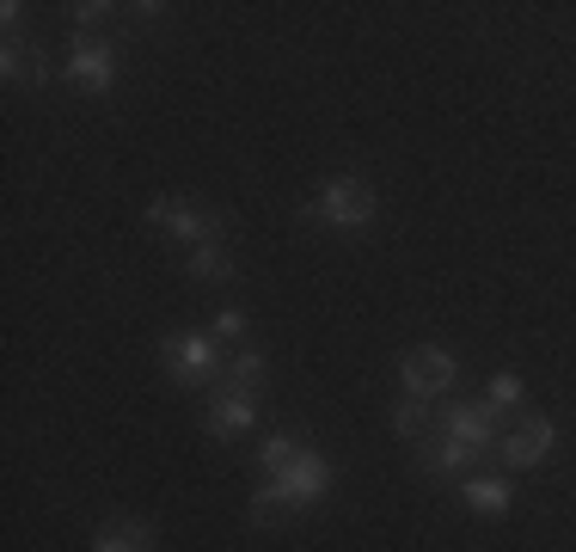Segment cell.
Segmentation results:
<instances>
[{
  "label": "cell",
  "mask_w": 576,
  "mask_h": 552,
  "mask_svg": "<svg viewBox=\"0 0 576 552\" xmlns=\"http://www.w3.org/2000/svg\"><path fill=\"white\" fill-rule=\"evenodd\" d=\"M160 356H166V368L178 380H209L221 368L215 344H209L203 331H166V344H160Z\"/></svg>",
  "instance_id": "3"
},
{
  "label": "cell",
  "mask_w": 576,
  "mask_h": 552,
  "mask_svg": "<svg viewBox=\"0 0 576 552\" xmlns=\"http://www.w3.org/2000/svg\"><path fill=\"white\" fill-rule=\"evenodd\" d=\"M68 80H74V87H86V92H104L111 80H117V50H111V43H74Z\"/></svg>",
  "instance_id": "5"
},
{
  "label": "cell",
  "mask_w": 576,
  "mask_h": 552,
  "mask_svg": "<svg viewBox=\"0 0 576 552\" xmlns=\"http://www.w3.org/2000/svg\"><path fill=\"white\" fill-rule=\"evenodd\" d=\"M392 430L399 436H424V399H405V405L392 412Z\"/></svg>",
  "instance_id": "16"
},
{
  "label": "cell",
  "mask_w": 576,
  "mask_h": 552,
  "mask_svg": "<svg viewBox=\"0 0 576 552\" xmlns=\"http://www.w3.org/2000/svg\"><path fill=\"white\" fill-rule=\"evenodd\" d=\"M258 380H264V350H234V387L258 393Z\"/></svg>",
  "instance_id": "15"
},
{
  "label": "cell",
  "mask_w": 576,
  "mask_h": 552,
  "mask_svg": "<svg viewBox=\"0 0 576 552\" xmlns=\"http://www.w3.org/2000/svg\"><path fill=\"white\" fill-rule=\"evenodd\" d=\"M148 222L166 227V234H178V240H221V222L215 215H203L197 203H185V197H153L148 203Z\"/></svg>",
  "instance_id": "2"
},
{
  "label": "cell",
  "mask_w": 576,
  "mask_h": 552,
  "mask_svg": "<svg viewBox=\"0 0 576 552\" xmlns=\"http://www.w3.org/2000/svg\"><path fill=\"white\" fill-rule=\"evenodd\" d=\"M258 417V399L246 393V387H234V393H221L215 399V412H209V430L215 436H239L246 424Z\"/></svg>",
  "instance_id": "8"
},
{
  "label": "cell",
  "mask_w": 576,
  "mask_h": 552,
  "mask_svg": "<svg viewBox=\"0 0 576 552\" xmlns=\"http://www.w3.org/2000/svg\"><path fill=\"white\" fill-rule=\"evenodd\" d=\"M546 449H552V424H546V417H527L515 436H503V461L509 466H540Z\"/></svg>",
  "instance_id": "7"
},
{
  "label": "cell",
  "mask_w": 576,
  "mask_h": 552,
  "mask_svg": "<svg viewBox=\"0 0 576 552\" xmlns=\"http://www.w3.org/2000/svg\"><path fill=\"white\" fill-rule=\"evenodd\" d=\"M301 449H306L301 436H271V442H264V454H258V461H264V473H271V479H276V473H283V466L295 461V454H301Z\"/></svg>",
  "instance_id": "14"
},
{
  "label": "cell",
  "mask_w": 576,
  "mask_h": 552,
  "mask_svg": "<svg viewBox=\"0 0 576 552\" xmlns=\"http://www.w3.org/2000/svg\"><path fill=\"white\" fill-rule=\"evenodd\" d=\"M424 461H429V466H436V473H460V466L473 461V449H460L454 436H441L436 449H429V442H424Z\"/></svg>",
  "instance_id": "13"
},
{
  "label": "cell",
  "mask_w": 576,
  "mask_h": 552,
  "mask_svg": "<svg viewBox=\"0 0 576 552\" xmlns=\"http://www.w3.org/2000/svg\"><path fill=\"white\" fill-rule=\"evenodd\" d=\"M466 503L478 516H503L509 510V479H466Z\"/></svg>",
  "instance_id": "10"
},
{
  "label": "cell",
  "mask_w": 576,
  "mask_h": 552,
  "mask_svg": "<svg viewBox=\"0 0 576 552\" xmlns=\"http://www.w3.org/2000/svg\"><path fill=\"white\" fill-rule=\"evenodd\" d=\"M92 552H148V528H129V522H117V528H104L99 547Z\"/></svg>",
  "instance_id": "12"
},
{
  "label": "cell",
  "mask_w": 576,
  "mask_h": 552,
  "mask_svg": "<svg viewBox=\"0 0 576 552\" xmlns=\"http://www.w3.org/2000/svg\"><path fill=\"white\" fill-rule=\"evenodd\" d=\"M515 399H522V380H515V375H491V412H497V405H515Z\"/></svg>",
  "instance_id": "17"
},
{
  "label": "cell",
  "mask_w": 576,
  "mask_h": 552,
  "mask_svg": "<svg viewBox=\"0 0 576 552\" xmlns=\"http://www.w3.org/2000/svg\"><path fill=\"white\" fill-rule=\"evenodd\" d=\"M239 331H246V319H239V313L227 308V313H221V319H215V338H239Z\"/></svg>",
  "instance_id": "18"
},
{
  "label": "cell",
  "mask_w": 576,
  "mask_h": 552,
  "mask_svg": "<svg viewBox=\"0 0 576 552\" xmlns=\"http://www.w3.org/2000/svg\"><path fill=\"white\" fill-rule=\"evenodd\" d=\"M441 424H448V436H454L460 449H473V454L497 442V412H491V405H448Z\"/></svg>",
  "instance_id": "6"
},
{
  "label": "cell",
  "mask_w": 576,
  "mask_h": 552,
  "mask_svg": "<svg viewBox=\"0 0 576 552\" xmlns=\"http://www.w3.org/2000/svg\"><path fill=\"white\" fill-rule=\"evenodd\" d=\"M374 209H380V197H374L362 178H331V185L313 197V215H320L325 227H368Z\"/></svg>",
  "instance_id": "1"
},
{
  "label": "cell",
  "mask_w": 576,
  "mask_h": 552,
  "mask_svg": "<svg viewBox=\"0 0 576 552\" xmlns=\"http://www.w3.org/2000/svg\"><path fill=\"white\" fill-rule=\"evenodd\" d=\"M7 80H43V55L32 50V43H7Z\"/></svg>",
  "instance_id": "11"
},
{
  "label": "cell",
  "mask_w": 576,
  "mask_h": 552,
  "mask_svg": "<svg viewBox=\"0 0 576 552\" xmlns=\"http://www.w3.org/2000/svg\"><path fill=\"white\" fill-rule=\"evenodd\" d=\"M185 271L203 276V283H221V276H234V259H227V246H221V240H203V246H190Z\"/></svg>",
  "instance_id": "9"
},
{
  "label": "cell",
  "mask_w": 576,
  "mask_h": 552,
  "mask_svg": "<svg viewBox=\"0 0 576 552\" xmlns=\"http://www.w3.org/2000/svg\"><path fill=\"white\" fill-rule=\"evenodd\" d=\"M399 375H405V399H436V393H448V387H454V356H448V350H436V344L411 350Z\"/></svg>",
  "instance_id": "4"
}]
</instances>
